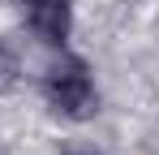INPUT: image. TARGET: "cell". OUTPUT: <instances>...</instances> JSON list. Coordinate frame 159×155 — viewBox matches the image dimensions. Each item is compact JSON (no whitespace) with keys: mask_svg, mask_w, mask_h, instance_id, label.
<instances>
[{"mask_svg":"<svg viewBox=\"0 0 159 155\" xmlns=\"http://www.w3.org/2000/svg\"><path fill=\"white\" fill-rule=\"evenodd\" d=\"M69 155H99V151H90V147H69Z\"/></svg>","mask_w":159,"mask_h":155,"instance_id":"obj_4","label":"cell"},{"mask_svg":"<svg viewBox=\"0 0 159 155\" xmlns=\"http://www.w3.org/2000/svg\"><path fill=\"white\" fill-rule=\"evenodd\" d=\"M48 99L60 116L69 121H86L95 108H99V95H95V82H90V69L82 60H60L52 73H48Z\"/></svg>","mask_w":159,"mask_h":155,"instance_id":"obj_1","label":"cell"},{"mask_svg":"<svg viewBox=\"0 0 159 155\" xmlns=\"http://www.w3.org/2000/svg\"><path fill=\"white\" fill-rule=\"evenodd\" d=\"M30 30L43 43H65L69 39V0H22Z\"/></svg>","mask_w":159,"mask_h":155,"instance_id":"obj_2","label":"cell"},{"mask_svg":"<svg viewBox=\"0 0 159 155\" xmlns=\"http://www.w3.org/2000/svg\"><path fill=\"white\" fill-rule=\"evenodd\" d=\"M9 73H13V60H9V52L0 48V86H9Z\"/></svg>","mask_w":159,"mask_h":155,"instance_id":"obj_3","label":"cell"}]
</instances>
